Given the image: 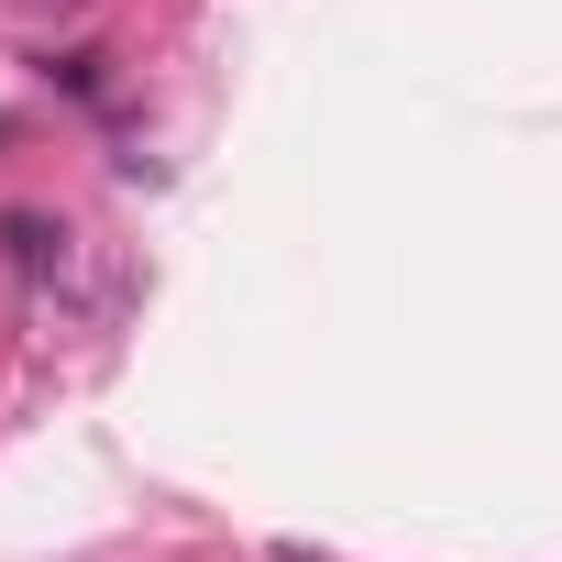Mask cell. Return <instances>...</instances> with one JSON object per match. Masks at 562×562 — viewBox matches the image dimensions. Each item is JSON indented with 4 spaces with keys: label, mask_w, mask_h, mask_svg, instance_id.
I'll return each mask as SVG.
<instances>
[{
    "label": "cell",
    "mask_w": 562,
    "mask_h": 562,
    "mask_svg": "<svg viewBox=\"0 0 562 562\" xmlns=\"http://www.w3.org/2000/svg\"><path fill=\"white\" fill-rule=\"evenodd\" d=\"M276 562H310V551H276Z\"/></svg>",
    "instance_id": "3"
},
{
    "label": "cell",
    "mask_w": 562,
    "mask_h": 562,
    "mask_svg": "<svg viewBox=\"0 0 562 562\" xmlns=\"http://www.w3.org/2000/svg\"><path fill=\"white\" fill-rule=\"evenodd\" d=\"M0 243H12V265L34 276V288H45V276H67V221H45V210H12V221H0Z\"/></svg>",
    "instance_id": "1"
},
{
    "label": "cell",
    "mask_w": 562,
    "mask_h": 562,
    "mask_svg": "<svg viewBox=\"0 0 562 562\" xmlns=\"http://www.w3.org/2000/svg\"><path fill=\"white\" fill-rule=\"evenodd\" d=\"M34 67H45V78H56L67 100H100V89H111V78H100V67H111L100 45H67V56H34Z\"/></svg>",
    "instance_id": "2"
}]
</instances>
